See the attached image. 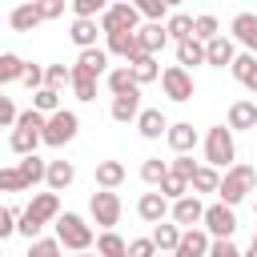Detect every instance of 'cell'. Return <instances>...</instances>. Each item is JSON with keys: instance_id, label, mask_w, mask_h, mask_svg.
Masks as SVG:
<instances>
[{"instance_id": "74e56055", "label": "cell", "mask_w": 257, "mask_h": 257, "mask_svg": "<svg viewBox=\"0 0 257 257\" xmlns=\"http://www.w3.org/2000/svg\"><path fill=\"white\" fill-rule=\"evenodd\" d=\"M169 177V161H161V157H149L145 165H141V181L149 185V189H161V181Z\"/></svg>"}, {"instance_id": "680465c9", "label": "cell", "mask_w": 257, "mask_h": 257, "mask_svg": "<svg viewBox=\"0 0 257 257\" xmlns=\"http://www.w3.org/2000/svg\"><path fill=\"white\" fill-rule=\"evenodd\" d=\"M161 257H169V253H161Z\"/></svg>"}, {"instance_id": "ba28073f", "label": "cell", "mask_w": 257, "mask_h": 257, "mask_svg": "<svg viewBox=\"0 0 257 257\" xmlns=\"http://www.w3.org/2000/svg\"><path fill=\"white\" fill-rule=\"evenodd\" d=\"M88 213H92V221L100 225V233H108V229L120 221V197L108 193V189H96V193L88 197Z\"/></svg>"}, {"instance_id": "e575fe53", "label": "cell", "mask_w": 257, "mask_h": 257, "mask_svg": "<svg viewBox=\"0 0 257 257\" xmlns=\"http://www.w3.org/2000/svg\"><path fill=\"white\" fill-rule=\"evenodd\" d=\"M177 64H181L185 72H189V64H205V44L193 40V36L181 40V44H177Z\"/></svg>"}, {"instance_id": "f907efd6", "label": "cell", "mask_w": 257, "mask_h": 257, "mask_svg": "<svg viewBox=\"0 0 257 257\" xmlns=\"http://www.w3.org/2000/svg\"><path fill=\"white\" fill-rule=\"evenodd\" d=\"M12 233H16V209L0 205V241H4V237H12Z\"/></svg>"}, {"instance_id": "b9f144b4", "label": "cell", "mask_w": 257, "mask_h": 257, "mask_svg": "<svg viewBox=\"0 0 257 257\" xmlns=\"http://www.w3.org/2000/svg\"><path fill=\"white\" fill-rule=\"evenodd\" d=\"M72 92H76V100H96V76L72 68Z\"/></svg>"}, {"instance_id": "2e32d148", "label": "cell", "mask_w": 257, "mask_h": 257, "mask_svg": "<svg viewBox=\"0 0 257 257\" xmlns=\"http://www.w3.org/2000/svg\"><path fill=\"white\" fill-rule=\"evenodd\" d=\"M165 44H169L165 24H141V28H137V48H141L145 56H157Z\"/></svg>"}, {"instance_id": "ac0fdd59", "label": "cell", "mask_w": 257, "mask_h": 257, "mask_svg": "<svg viewBox=\"0 0 257 257\" xmlns=\"http://www.w3.org/2000/svg\"><path fill=\"white\" fill-rule=\"evenodd\" d=\"M28 213H32L40 225H48V221H56V217H60V197H56V193H32Z\"/></svg>"}, {"instance_id": "681fc988", "label": "cell", "mask_w": 257, "mask_h": 257, "mask_svg": "<svg viewBox=\"0 0 257 257\" xmlns=\"http://www.w3.org/2000/svg\"><path fill=\"white\" fill-rule=\"evenodd\" d=\"M20 80H24V84H28L32 92H40V88H44V68H40V64H28Z\"/></svg>"}, {"instance_id": "277c9868", "label": "cell", "mask_w": 257, "mask_h": 257, "mask_svg": "<svg viewBox=\"0 0 257 257\" xmlns=\"http://www.w3.org/2000/svg\"><path fill=\"white\" fill-rule=\"evenodd\" d=\"M253 189H257V169L237 161V165H233V169L221 177V189H217V197H221V205H229V209H233V205H241V201H245Z\"/></svg>"}, {"instance_id": "7c38bea8", "label": "cell", "mask_w": 257, "mask_h": 257, "mask_svg": "<svg viewBox=\"0 0 257 257\" xmlns=\"http://www.w3.org/2000/svg\"><path fill=\"white\" fill-rule=\"evenodd\" d=\"M165 141H169V149H173L177 157H189V153L197 149V128H193L189 120H177V124H169Z\"/></svg>"}, {"instance_id": "3957f363", "label": "cell", "mask_w": 257, "mask_h": 257, "mask_svg": "<svg viewBox=\"0 0 257 257\" xmlns=\"http://www.w3.org/2000/svg\"><path fill=\"white\" fill-rule=\"evenodd\" d=\"M205 165L209 169H233L237 165V145H233V128L229 124H213L205 133Z\"/></svg>"}, {"instance_id": "f6af8a7d", "label": "cell", "mask_w": 257, "mask_h": 257, "mask_svg": "<svg viewBox=\"0 0 257 257\" xmlns=\"http://www.w3.org/2000/svg\"><path fill=\"white\" fill-rule=\"evenodd\" d=\"M40 229H44V225H40V221H36L28 209H24V213H16V233H20V237H28V245L40 237Z\"/></svg>"}, {"instance_id": "ab89813d", "label": "cell", "mask_w": 257, "mask_h": 257, "mask_svg": "<svg viewBox=\"0 0 257 257\" xmlns=\"http://www.w3.org/2000/svg\"><path fill=\"white\" fill-rule=\"evenodd\" d=\"M157 193H161V197H165V201L173 205V201H181V197H189V181H185V177H177V173L169 169V177L161 181V189H157Z\"/></svg>"}, {"instance_id": "9a60e30c", "label": "cell", "mask_w": 257, "mask_h": 257, "mask_svg": "<svg viewBox=\"0 0 257 257\" xmlns=\"http://www.w3.org/2000/svg\"><path fill=\"white\" fill-rule=\"evenodd\" d=\"M229 32H233L237 44H245L249 52H257V12H237L233 24H229Z\"/></svg>"}, {"instance_id": "836d02e7", "label": "cell", "mask_w": 257, "mask_h": 257, "mask_svg": "<svg viewBox=\"0 0 257 257\" xmlns=\"http://www.w3.org/2000/svg\"><path fill=\"white\" fill-rule=\"evenodd\" d=\"M217 36H221V24H217V16H213V12H201V16H193V40L209 44V40H217Z\"/></svg>"}, {"instance_id": "4fadbf2b", "label": "cell", "mask_w": 257, "mask_h": 257, "mask_svg": "<svg viewBox=\"0 0 257 257\" xmlns=\"http://www.w3.org/2000/svg\"><path fill=\"white\" fill-rule=\"evenodd\" d=\"M169 209H173V205H169L157 189H153V193H141V201H137V217L149 221V225H161V221L169 217Z\"/></svg>"}, {"instance_id": "7a4b0ae2", "label": "cell", "mask_w": 257, "mask_h": 257, "mask_svg": "<svg viewBox=\"0 0 257 257\" xmlns=\"http://www.w3.org/2000/svg\"><path fill=\"white\" fill-rule=\"evenodd\" d=\"M44 120H48V116H40L36 108H28V112H20V116H16V128H12V137H8V145H12V153H16V157H32V153L44 145V141H40Z\"/></svg>"}, {"instance_id": "e0dca14e", "label": "cell", "mask_w": 257, "mask_h": 257, "mask_svg": "<svg viewBox=\"0 0 257 257\" xmlns=\"http://www.w3.org/2000/svg\"><path fill=\"white\" fill-rule=\"evenodd\" d=\"M137 133H141L145 141H161V137L169 133L165 112H161V108H141V116H137Z\"/></svg>"}, {"instance_id": "60d3db41", "label": "cell", "mask_w": 257, "mask_h": 257, "mask_svg": "<svg viewBox=\"0 0 257 257\" xmlns=\"http://www.w3.org/2000/svg\"><path fill=\"white\" fill-rule=\"evenodd\" d=\"M137 12L149 24H165L169 20V0H137Z\"/></svg>"}, {"instance_id": "603a6c76", "label": "cell", "mask_w": 257, "mask_h": 257, "mask_svg": "<svg viewBox=\"0 0 257 257\" xmlns=\"http://www.w3.org/2000/svg\"><path fill=\"white\" fill-rule=\"evenodd\" d=\"M233 80H241L249 92H257V52H237V60H233Z\"/></svg>"}, {"instance_id": "cb8c5ba5", "label": "cell", "mask_w": 257, "mask_h": 257, "mask_svg": "<svg viewBox=\"0 0 257 257\" xmlns=\"http://www.w3.org/2000/svg\"><path fill=\"white\" fill-rule=\"evenodd\" d=\"M104 80H108V92H112V96H141V84L133 80V72H128V64H120V68H112V72H108Z\"/></svg>"}, {"instance_id": "d6a6232c", "label": "cell", "mask_w": 257, "mask_h": 257, "mask_svg": "<svg viewBox=\"0 0 257 257\" xmlns=\"http://www.w3.org/2000/svg\"><path fill=\"white\" fill-rule=\"evenodd\" d=\"M165 32H169V40H189L193 36V16L189 12H169V20H165Z\"/></svg>"}, {"instance_id": "f546056e", "label": "cell", "mask_w": 257, "mask_h": 257, "mask_svg": "<svg viewBox=\"0 0 257 257\" xmlns=\"http://www.w3.org/2000/svg\"><path fill=\"white\" fill-rule=\"evenodd\" d=\"M96 257H128V241L116 229H108V233L96 237Z\"/></svg>"}, {"instance_id": "83f0119b", "label": "cell", "mask_w": 257, "mask_h": 257, "mask_svg": "<svg viewBox=\"0 0 257 257\" xmlns=\"http://www.w3.org/2000/svg\"><path fill=\"white\" fill-rule=\"evenodd\" d=\"M128 72H133V80L137 84H153V80H161V64H157V56H137V60H128Z\"/></svg>"}, {"instance_id": "1f68e13d", "label": "cell", "mask_w": 257, "mask_h": 257, "mask_svg": "<svg viewBox=\"0 0 257 257\" xmlns=\"http://www.w3.org/2000/svg\"><path fill=\"white\" fill-rule=\"evenodd\" d=\"M221 189V173L217 169H209V165H201L197 173H193V181H189V193L197 197V193H217Z\"/></svg>"}, {"instance_id": "11a10c76", "label": "cell", "mask_w": 257, "mask_h": 257, "mask_svg": "<svg viewBox=\"0 0 257 257\" xmlns=\"http://www.w3.org/2000/svg\"><path fill=\"white\" fill-rule=\"evenodd\" d=\"M241 257H257V233H253V241H249V249H245Z\"/></svg>"}, {"instance_id": "ffe728a7", "label": "cell", "mask_w": 257, "mask_h": 257, "mask_svg": "<svg viewBox=\"0 0 257 257\" xmlns=\"http://www.w3.org/2000/svg\"><path fill=\"white\" fill-rule=\"evenodd\" d=\"M72 68H80V72H88V76L100 80V76H108V52H104V48H84Z\"/></svg>"}, {"instance_id": "d590c367", "label": "cell", "mask_w": 257, "mask_h": 257, "mask_svg": "<svg viewBox=\"0 0 257 257\" xmlns=\"http://www.w3.org/2000/svg\"><path fill=\"white\" fill-rule=\"evenodd\" d=\"M16 169H20V177H24V185H28V189H32V185H40V181L48 177V165H44L36 153H32V157H20V165H16Z\"/></svg>"}, {"instance_id": "8fae6325", "label": "cell", "mask_w": 257, "mask_h": 257, "mask_svg": "<svg viewBox=\"0 0 257 257\" xmlns=\"http://www.w3.org/2000/svg\"><path fill=\"white\" fill-rule=\"evenodd\" d=\"M233 60H237V44H233V36H217V40H209L205 44V64H213V68H233Z\"/></svg>"}, {"instance_id": "7402d4cb", "label": "cell", "mask_w": 257, "mask_h": 257, "mask_svg": "<svg viewBox=\"0 0 257 257\" xmlns=\"http://www.w3.org/2000/svg\"><path fill=\"white\" fill-rule=\"evenodd\" d=\"M181 233H185V229H177L173 221H161V225H153V233H149V237H153L157 253H169V257H173V253H177V245H181Z\"/></svg>"}, {"instance_id": "484cf974", "label": "cell", "mask_w": 257, "mask_h": 257, "mask_svg": "<svg viewBox=\"0 0 257 257\" xmlns=\"http://www.w3.org/2000/svg\"><path fill=\"white\" fill-rule=\"evenodd\" d=\"M40 20H44V16H40V4H16V8L8 12V24H12L16 32H32Z\"/></svg>"}, {"instance_id": "5b68a950", "label": "cell", "mask_w": 257, "mask_h": 257, "mask_svg": "<svg viewBox=\"0 0 257 257\" xmlns=\"http://www.w3.org/2000/svg\"><path fill=\"white\" fill-rule=\"evenodd\" d=\"M76 133H80V116H76L72 108H60V112H52V116L44 120V133H40V141H44L48 149H60V145H68Z\"/></svg>"}, {"instance_id": "9f6ffc18", "label": "cell", "mask_w": 257, "mask_h": 257, "mask_svg": "<svg viewBox=\"0 0 257 257\" xmlns=\"http://www.w3.org/2000/svg\"><path fill=\"white\" fill-rule=\"evenodd\" d=\"M72 257H96V253H92V249H88V253H72Z\"/></svg>"}, {"instance_id": "d6986e66", "label": "cell", "mask_w": 257, "mask_h": 257, "mask_svg": "<svg viewBox=\"0 0 257 257\" xmlns=\"http://www.w3.org/2000/svg\"><path fill=\"white\" fill-rule=\"evenodd\" d=\"M104 52H108V56L137 60V56H141V48H137V32H112V36H104Z\"/></svg>"}, {"instance_id": "6f0895ef", "label": "cell", "mask_w": 257, "mask_h": 257, "mask_svg": "<svg viewBox=\"0 0 257 257\" xmlns=\"http://www.w3.org/2000/svg\"><path fill=\"white\" fill-rule=\"evenodd\" d=\"M253 213H257V197H253Z\"/></svg>"}, {"instance_id": "816d5d0a", "label": "cell", "mask_w": 257, "mask_h": 257, "mask_svg": "<svg viewBox=\"0 0 257 257\" xmlns=\"http://www.w3.org/2000/svg\"><path fill=\"white\" fill-rule=\"evenodd\" d=\"M16 116H20V112H16V104H12V96H4V92H0V128H8V124H16Z\"/></svg>"}, {"instance_id": "db71d44e", "label": "cell", "mask_w": 257, "mask_h": 257, "mask_svg": "<svg viewBox=\"0 0 257 257\" xmlns=\"http://www.w3.org/2000/svg\"><path fill=\"white\" fill-rule=\"evenodd\" d=\"M40 16H44V20L64 16V0H40Z\"/></svg>"}, {"instance_id": "f1b7e54d", "label": "cell", "mask_w": 257, "mask_h": 257, "mask_svg": "<svg viewBox=\"0 0 257 257\" xmlns=\"http://www.w3.org/2000/svg\"><path fill=\"white\" fill-rule=\"evenodd\" d=\"M108 116H112L116 124H128V120H137V116H141V96H112V108H108Z\"/></svg>"}, {"instance_id": "7dc6e473", "label": "cell", "mask_w": 257, "mask_h": 257, "mask_svg": "<svg viewBox=\"0 0 257 257\" xmlns=\"http://www.w3.org/2000/svg\"><path fill=\"white\" fill-rule=\"evenodd\" d=\"M128 257H161V253H157L153 237H133L128 241Z\"/></svg>"}, {"instance_id": "d4e9b609", "label": "cell", "mask_w": 257, "mask_h": 257, "mask_svg": "<svg viewBox=\"0 0 257 257\" xmlns=\"http://www.w3.org/2000/svg\"><path fill=\"white\" fill-rule=\"evenodd\" d=\"M229 128H233V133L257 128V104H253V100H233V104H229Z\"/></svg>"}, {"instance_id": "4316f807", "label": "cell", "mask_w": 257, "mask_h": 257, "mask_svg": "<svg viewBox=\"0 0 257 257\" xmlns=\"http://www.w3.org/2000/svg\"><path fill=\"white\" fill-rule=\"evenodd\" d=\"M68 36H72V44L84 52V48H96V36H100V24L96 20H72V28H68Z\"/></svg>"}, {"instance_id": "f35d334b", "label": "cell", "mask_w": 257, "mask_h": 257, "mask_svg": "<svg viewBox=\"0 0 257 257\" xmlns=\"http://www.w3.org/2000/svg\"><path fill=\"white\" fill-rule=\"evenodd\" d=\"M24 68H28V64H24L16 52H0V88H4V84H12V80H20V76H24Z\"/></svg>"}, {"instance_id": "5bb4252c", "label": "cell", "mask_w": 257, "mask_h": 257, "mask_svg": "<svg viewBox=\"0 0 257 257\" xmlns=\"http://www.w3.org/2000/svg\"><path fill=\"white\" fill-rule=\"evenodd\" d=\"M209 245H213V237L205 229H185L173 257H209Z\"/></svg>"}, {"instance_id": "7bdbcfd3", "label": "cell", "mask_w": 257, "mask_h": 257, "mask_svg": "<svg viewBox=\"0 0 257 257\" xmlns=\"http://www.w3.org/2000/svg\"><path fill=\"white\" fill-rule=\"evenodd\" d=\"M24 257H64V249H60V241L56 237H36L32 245H28V253Z\"/></svg>"}, {"instance_id": "30bf717a", "label": "cell", "mask_w": 257, "mask_h": 257, "mask_svg": "<svg viewBox=\"0 0 257 257\" xmlns=\"http://www.w3.org/2000/svg\"><path fill=\"white\" fill-rule=\"evenodd\" d=\"M169 217H173V225L177 229H197L201 221H205V205H201V197H181V201H173V209H169Z\"/></svg>"}, {"instance_id": "f5cc1de1", "label": "cell", "mask_w": 257, "mask_h": 257, "mask_svg": "<svg viewBox=\"0 0 257 257\" xmlns=\"http://www.w3.org/2000/svg\"><path fill=\"white\" fill-rule=\"evenodd\" d=\"M209 257H241V249L233 241H213L209 245Z\"/></svg>"}, {"instance_id": "c3c4849f", "label": "cell", "mask_w": 257, "mask_h": 257, "mask_svg": "<svg viewBox=\"0 0 257 257\" xmlns=\"http://www.w3.org/2000/svg\"><path fill=\"white\" fill-rule=\"evenodd\" d=\"M169 169H173L177 177H185V181H193V173H197L201 165H197L193 157H173V161H169Z\"/></svg>"}, {"instance_id": "4dcf8cb0", "label": "cell", "mask_w": 257, "mask_h": 257, "mask_svg": "<svg viewBox=\"0 0 257 257\" xmlns=\"http://www.w3.org/2000/svg\"><path fill=\"white\" fill-rule=\"evenodd\" d=\"M120 181H124V165L120 161H100L96 165V189H108L112 193Z\"/></svg>"}, {"instance_id": "bcb514c9", "label": "cell", "mask_w": 257, "mask_h": 257, "mask_svg": "<svg viewBox=\"0 0 257 257\" xmlns=\"http://www.w3.org/2000/svg\"><path fill=\"white\" fill-rule=\"evenodd\" d=\"M24 189H28V185H24V177H20L16 165L0 169V193H24Z\"/></svg>"}, {"instance_id": "ee69618b", "label": "cell", "mask_w": 257, "mask_h": 257, "mask_svg": "<svg viewBox=\"0 0 257 257\" xmlns=\"http://www.w3.org/2000/svg\"><path fill=\"white\" fill-rule=\"evenodd\" d=\"M44 84L60 92L64 84H72V68H68V64H48V68H44Z\"/></svg>"}, {"instance_id": "8d00e7d4", "label": "cell", "mask_w": 257, "mask_h": 257, "mask_svg": "<svg viewBox=\"0 0 257 257\" xmlns=\"http://www.w3.org/2000/svg\"><path fill=\"white\" fill-rule=\"evenodd\" d=\"M32 108H36V112H40V116H52V112H60V108H64V104H60V92H56V88H48V84H44V88H40V92H32Z\"/></svg>"}, {"instance_id": "8992f818", "label": "cell", "mask_w": 257, "mask_h": 257, "mask_svg": "<svg viewBox=\"0 0 257 257\" xmlns=\"http://www.w3.org/2000/svg\"><path fill=\"white\" fill-rule=\"evenodd\" d=\"M96 24H100L104 36H112V32H137V28H141V12H137V4L120 0V4H108Z\"/></svg>"}, {"instance_id": "52a82bcc", "label": "cell", "mask_w": 257, "mask_h": 257, "mask_svg": "<svg viewBox=\"0 0 257 257\" xmlns=\"http://www.w3.org/2000/svg\"><path fill=\"white\" fill-rule=\"evenodd\" d=\"M205 233L213 237V241H233V233H237V213L229 209V205H205Z\"/></svg>"}, {"instance_id": "6da1fadb", "label": "cell", "mask_w": 257, "mask_h": 257, "mask_svg": "<svg viewBox=\"0 0 257 257\" xmlns=\"http://www.w3.org/2000/svg\"><path fill=\"white\" fill-rule=\"evenodd\" d=\"M56 241H60V249L88 253V249L96 245V233H92V225H88L80 213H60V217H56Z\"/></svg>"}, {"instance_id": "9c48e42d", "label": "cell", "mask_w": 257, "mask_h": 257, "mask_svg": "<svg viewBox=\"0 0 257 257\" xmlns=\"http://www.w3.org/2000/svg\"><path fill=\"white\" fill-rule=\"evenodd\" d=\"M161 88H165V96H169V100H177V104L193 100V76H189L181 64H169V68L161 72Z\"/></svg>"}, {"instance_id": "44dd1931", "label": "cell", "mask_w": 257, "mask_h": 257, "mask_svg": "<svg viewBox=\"0 0 257 257\" xmlns=\"http://www.w3.org/2000/svg\"><path fill=\"white\" fill-rule=\"evenodd\" d=\"M72 181H76V169H72V161H48V177H44L48 193H64Z\"/></svg>"}]
</instances>
